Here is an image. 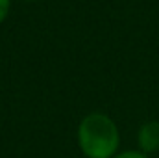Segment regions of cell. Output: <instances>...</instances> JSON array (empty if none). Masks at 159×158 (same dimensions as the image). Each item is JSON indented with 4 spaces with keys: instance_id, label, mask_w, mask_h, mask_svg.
I'll return each mask as SVG.
<instances>
[{
    "instance_id": "6da1fadb",
    "label": "cell",
    "mask_w": 159,
    "mask_h": 158,
    "mask_svg": "<svg viewBox=\"0 0 159 158\" xmlns=\"http://www.w3.org/2000/svg\"><path fill=\"white\" fill-rule=\"evenodd\" d=\"M78 141L89 158H111L119 147L117 125L104 114H91L80 125Z\"/></svg>"
},
{
    "instance_id": "7a4b0ae2",
    "label": "cell",
    "mask_w": 159,
    "mask_h": 158,
    "mask_svg": "<svg viewBox=\"0 0 159 158\" xmlns=\"http://www.w3.org/2000/svg\"><path fill=\"white\" fill-rule=\"evenodd\" d=\"M139 145L144 153H156L159 151V123L150 121L141 126L139 130Z\"/></svg>"
},
{
    "instance_id": "277c9868",
    "label": "cell",
    "mask_w": 159,
    "mask_h": 158,
    "mask_svg": "<svg viewBox=\"0 0 159 158\" xmlns=\"http://www.w3.org/2000/svg\"><path fill=\"white\" fill-rule=\"evenodd\" d=\"M7 11H9V0H0V24L4 22Z\"/></svg>"
},
{
    "instance_id": "3957f363",
    "label": "cell",
    "mask_w": 159,
    "mask_h": 158,
    "mask_svg": "<svg viewBox=\"0 0 159 158\" xmlns=\"http://www.w3.org/2000/svg\"><path fill=\"white\" fill-rule=\"evenodd\" d=\"M113 158H146L144 153H139V151H126V153H120Z\"/></svg>"
}]
</instances>
